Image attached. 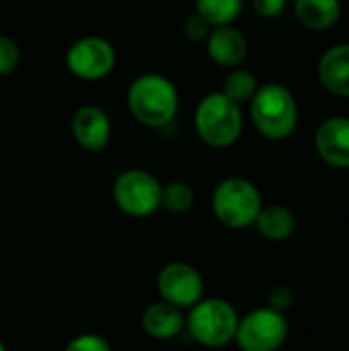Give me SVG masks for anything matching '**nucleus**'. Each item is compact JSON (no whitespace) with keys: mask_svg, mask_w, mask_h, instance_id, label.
<instances>
[{"mask_svg":"<svg viewBox=\"0 0 349 351\" xmlns=\"http://www.w3.org/2000/svg\"><path fill=\"white\" fill-rule=\"evenodd\" d=\"M195 204V191L185 181H171L163 185L160 195V208H165L171 214H185Z\"/></svg>","mask_w":349,"mask_h":351,"instance_id":"nucleus-19","label":"nucleus"},{"mask_svg":"<svg viewBox=\"0 0 349 351\" xmlns=\"http://www.w3.org/2000/svg\"><path fill=\"white\" fill-rule=\"evenodd\" d=\"M117 53L113 45L99 35H84L76 39L66 51V68L80 80H101L115 68Z\"/></svg>","mask_w":349,"mask_h":351,"instance_id":"nucleus-8","label":"nucleus"},{"mask_svg":"<svg viewBox=\"0 0 349 351\" xmlns=\"http://www.w3.org/2000/svg\"><path fill=\"white\" fill-rule=\"evenodd\" d=\"M253 8L263 19H274L284 12L286 0H253Z\"/></svg>","mask_w":349,"mask_h":351,"instance_id":"nucleus-24","label":"nucleus"},{"mask_svg":"<svg viewBox=\"0 0 349 351\" xmlns=\"http://www.w3.org/2000/svg\"><path fill=\"white\" fill-rule=\"evenodd\" d=\"M237 308L224 298H202L185 315V329L204 348H224L234 341L239 327Z\"/></svg>","mask_w":349,"mask_h":351,"instance_id":"nucleus-4","label":"nucleus"},{"mask_svg":"<svg viewBox=\"0 0 349 351\" xmlns=\"http://www.w3.org/2000/svg\"><path fill=\"white\" fill-rule=\"evenodd\" d=\"M206 41H208V56L212 58V62L224 68L241 66L249 51V43L245 35L232 25L214 27Z\"/></svg>","mask_w":349,"mask_h":351,"instance_id":"nucleus-12","label":"nucleus"},{"mask_svg":"<svg viewBox=\"0 0 349 351\" xmlns=\"http://www.w3.org/2000/svg\"><path fill=\"white\" fill-rule=\"evenodd\" d=\"M72 136L88 152H101L111 140V119L99 105H82L72 115Z\"/></svg>","mask_w":349,"mask_h":351,"instance_id":"nucleus-10","label":"nucleus"},{"mask_svg":"<svg viewBox=\"0 0 349 351\" xmlns=\"http://www.w3.org/2000/svg\"><path fill=\"white\" fill-rule=\"evenodd\" d=\"M317 154L335 169H349V119L329 117L315 134Z\"/></svg>","mask_w":349,"mask_h":351,"instance_id":"nucleus-11","label":"nucleus"},{"mask_svg":"<svg viewBox=\"0 0 349 351\" xmlns=\"http://www.w3.org/2000/svg\"><path fill=\"white\" fill-rule=\"evenodd\" d=\"M183 35L189 39V41H204V39H208V35H210V31L214 29L202 14H197V12H193V14H189L185 21H183Z\"/></svg>","mask_w":349,"mask_h":351,"instance_id":"nucleus-22","label":"nucleus"},{"mask_svg":"<svg viewBox=\"0 0 349 351\" xmlns=\"http://www.w3.org/2000/svg\"><path fill=\"white\" fill-rule=\"evenodd\" d=\"M261 208L259 189L245 177H228L220 181L212 193V212L216 220L232 230L253 226Z\"/></svg>","mask_w":349,"mask_h":351,"instance_id":"nucleus-5","label":"nucleus"},{"mask_svg":"<svg viewBox=\"0 0 349 351\" xmlns=\"http://www.w3.org/2000/svg\"><path fill=\"white\" fill-rule=\"evenodd\" d=\"M156 288L160 294V300L181 308L189 311L193 304H197L204 298V278L202 274L189 265V263H169L160 269L156 278Z\"/></svg>","mask_w":349,"mask_h":351,"instance_id":"nucleus-9","label":"nucleus"},{"mask_svg":"<svg viewBox=\"0 0 349 351\" xmlns=\"http://www.w3.org/2000/svg\"><path fill=\"white\" fill-rule=\"evenodd\" d=\"M19 64H21L19 43L8 35H0V76L12 74L19 68Z\"/></svg>","mask_w":349,"mask_h":351,"instance_id":"nucleus-20","label":"nucleus"},{"mask_svg":"<svg viewBox=\"0 0 349 351\" xmlns=\"http://www.w3.org/2000/svg\"><path fill=\"white\" fill-rule=\"evenodd\" d=\"M296 19L313 29L323 31L333 27L341 16V2L339 0H296L294 4Z\"/></svg>","mask_w":349,"mask_h":351,"instance_id":"nucleus-15","label":"nucleus"},{"mask_svg":"<svg viewBox=\"0 0 349 351\" xmlns=\"http://www.w3.org/2000/svg\"><path fill=\"white\" fill-rule=\"evenodd\" d=\"M125 103L134 119L142 125L165 128L179 111V90L167 76L148 72L130 84Z\"/></svg>","mask_w":349,"mask_h":351,"instance_id":"nucleus-1","label":"nucleus"},{"mask_svg":"<svg viewBox=\"0 0 349 351\" xmlns=\"http://www.w3.org/2000/svg\"><path fill=\"white\" fill-rule=\"evenodd\" d=\"M257 88H259V84H257V78L253 72H249L245 68H230V72L224 78L222 93L237 105H243L253 99Z\"/></svg>","mask_w":349,"mask_h":351,"instance_id":"nucleus-18","label":"nucleus"},{"mask_svg":"<svg viewBox=\"0 0 349 351\" xmlns=\"http://www.w3.org/2000/svg\"><path fill=\"white\" fill-rule=\"evenodd\" d=\"M255 226L263 239L280 243V241H286L294 234L296 218L284 206H263L261 212L257 214Z\"/></svg>","mask_w":349,"mask_h":351,"instance_id":"nucleus-16","label":"nucleus"},{"mask_svg":"<svg viewBox=\"0 0 349 351\" xmlns=\"http://www.w3.org/2000/svg\"><path fill=\"white\" fill-rule=\"evenodd\" d=\"M243 10V0H195V12L212 27L232 25Z\"/></svg>","mask_w":349,"mask_h":351,"instance_id":"nucleus-17","label":"nucleus"},{"mask_svg":"<svg viewBox=\"0 0 349 351\" xmlns=\"http://www.w3.org/2000/svg\"><path fill=\"white\" fill-rule=\"evenodd\" d=\"M193 125L204 144L212 148H228L243 134L241 105L230 101L222 90L210 93L197 103Z\"/></svg>","mask_w":349,"mask_h":351,"instance_id":"nucleus-3","label":"nucleus"},{"mask_svg":"<svg viewBox=\"0 0 349 351\" xmlns=\"http://www.w3.org/2000/svg\"><path fill=\"white\" fill-rule=\"evenodd\" d=\"M0 351H6V346H4L2 341H0Z\"/></svg>","mask_w":349,"mask_h":351,"instance_id":"nucleus-25","label":"nucleus"},{"mask_svg":"<svg viewBox=\"0 0 349 351\" xmlns=\"http://www.w3.org/2000/svg\"><path fill=\"white\" fill-rule=\"evenodd\" d=\"M251 105V121L267 140H286L298 125V103L292 90L280 82H267L257 88Z\"/></svg>","mask_w":349,"mask_h":351,"instance_id":"nucleus-2","label":"nucleus"},{"mask_svg":"<svg viewBox=\"0 0 349 351\" xmlns=\"http://www.w3.org/2000/svg\"><path fill=\"white\" fill-rule=\"evenodd\" d=\"M286 339L288 321L284 313L265 306L239 319L234 341L243 351H278Z\"/></svg>","mask_w":349,"mask_h":351,"instance_id":"nucleus-7","label":"nucleus"},{"mask_svg":"<svg viewBox=\"0 0 349 351\" xmlns=\"http://www.w3.org/2000/svg\"><path fill=\"white\" fill-rule=\"evenodd\" d=\"M64 351H113L109 341L103 335L97 333H82L78 337H74Z\"/></svg>","mask_w":349,"mask_h":351,"instance_id":"nucleus-21","label":"nucleus"},{"mask_svg":"<svg viewBox=\"0 0 349 351\" xmlns=\"http://www.w3.org/2000/svg\"><path fill=\"white\" fill-rule=\"evenodd\" d=\"M292 300H294V296H292V290L288 286H276L267 294V306L278 311V313L288 311L292 306Z\"/></svg>","mask_w":349,"mask_h":351,"instance_id":"nucleus-23","label":"nucleus"},{"mask_svg":"<svg viewBox=\"0 0 349 351\" xmlns=\"http://www.w3.org/2000/svg\"><path fill=\"white\" fill-rule=\"evenodd\" d=\"M115 206L132 218H148L160 208L163 183L144 169H128L111 189Z\"/></svg>","mask_w":349,"mask_h":351,"instance_id":"nucleus-6","label":"nucleus"},{"mask_svg":"<svg viewBox=\"0 0 349 351\" xmlns=\"http://www.w3.org/2000/svg\"><path fill=\"white\" fill-rule=\"evenodd\" d=\"M319 80L329 93L349 97V43L333 45L321 56Z\"/></svg>","mask_w":349,"mask_h":351,"instance_id":"nucleus-14","label":"nucleus"},{"mask_svg":"<svg viewBox=\"0 0 349 351\" xmlns=\"http://www.w3.org/2000/svg\"><path fill=\"white\" fill-rule=\"evenodd\" d=\"M142 329L148 337H152L156 341H169L183 333L185 315L177 306H173L165 300H156L144 308Z\"/></svg>","mask_w":349,"mask_h":351,"instance_id":"nucleus-13","label":"nucleus"}]
</instances>
